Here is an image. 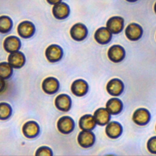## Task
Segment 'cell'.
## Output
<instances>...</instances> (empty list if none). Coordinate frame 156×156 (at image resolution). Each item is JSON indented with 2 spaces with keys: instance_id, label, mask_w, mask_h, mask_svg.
<instances>
[{
  "instance_id": "ba28073f",
  "label": "cell",
  "mask_w": 156,
  "mask_h": 156,
  "mask_svg": "<svg viewBox=\"0 0 156 156\" xmlns=\"http://www.w3.org/2000/svg\"><path fill=\"white\" fill-rule=\"evenodd\" d=\"M124 83L119 79L115 78L110 80L107 84V91L112 96H118L124 90Z\"/></svg>"
},
{
  "instance_id": "d4e9b609",
  "label": "cell",
  "mask_w": 156,
  "mask_h": 156,
  "mask_svg": "<svg viewBox=\"0 0 156 156\" xmlns=\"http://www.w3.org/2000/svg\"><path fill=\"white\" fill-rule=\"evenodd\" d=\"M11 106L6 102H0V119L5 120L12 115Z\"/></svg>"
},
{
  "instance_id": "603a6c76",
  "label": "cell",
  "mask_w": 156,
  "mask_h": 156,
  "mask_svg": "<svg viewBox=\"0 0 156 156\" xmlns=\"http://www.w3.org/2000/svg\"><path fill=\"white\" fill-rule=\"evenodd\" d=\"M13 23L11 18L7 16H0V33L6 34L12 28Z\"/></svg>"
},
{
  "instance_id": "6da1fadb",
  "label": "cell",
  "mask_w": 156,
  "mask_h": 156,
  "mask_svg": "<svg viewBox=\"0 0 156 156\" xmlns=\"http://www.w3.org/2000/svg\"><path fill=\"white\" fill-rule=\"evenodd\" d=\"M75 124L74 120L68 116L61 117L57 121V127L58 131L63 134H68L73 132Z\"/></svg>"
},
{
  "instance_id": "83f0119b",
  "label": "cell",
  "mask_w": 156,
  "mask_h": 156,
  "mask_svg": "<svg viewBox=\"0 0 156 156\" xmlns=\"http://www.w3.org/2000/svg\"><path fill=\"white\" fill-rule=\"evenodd\" d=\"M5 86V83L4 79L0 77V93H1L4 90Z\"/></svg>"
},
{
  "instance_id": "7a4b0ae2",
  "label": "cell",
  "mask_w": 156,
  "mask_h": 156,
  "mask_svg": "<svg viewBox=\"0 0 156 156\" xmlns=\"http://www.w3.org/2000/svg\"><path fill=\"white\" fill-rule=\"evenodd\" d=\"M79 144L84 148L91 147L95 142V135L91 130L81 131L77 136Z\"/></svg>"
},
{
  "instance_id": "8fae6325",
  "label": "cell",
  "mask_w": 156,
  "mask_h": 156,
  "mask_svg": "<svg viewBox=\"0 0 156 156\" xmlns=\"http://www.w3.org/2000/svg\"><path fill=\"white\" fill-rule=\"evenodd\" d=\"M22 132L26 137L33 138L38 135L40 127L35 121H29L24 123L22 128Z\"/></svg>"
},
{
  "instance_id": "7c38bea8",
  "label": "cell",
  "mask_w": 156,
  "mask_h": 156,
  "mask_svg": "<svg viewBox=\"0 0 156 156\" xmlns=\"http://www.w3.org/2000/svg\"><path fill=\"white\" fill-rule=\"evenodd\" d=\"M42 89L47 94H54L59 89V82L55 77H47L42 82Z\"/></svg>"
},
{
  "instance_id": "52a82bcc",
  "label": "cell",
  "mask_w": 156,
  "mask_h": 156,
  "mask_svg": "<svg viewBox=\"0 0 156 156\" xmlns=\"http://www.w3.org/2000/svg\"><path fill=\"white\" fill-rule=\"evenodd\" d=\"M88 30L87 27L82 23L74 24L70 30V35L73 39L76 41H82L87 36Z\"/></svg>"
},
{
  "instance_id": "484cf974",
  "label": "cell",
  "mask_w": 156,
  "mask_h": 156,
  "mask_svg": "<svg viewBox=\"0 0 156 156\" xmlns=\"http://www.w3.org/2000/svg\"><path fill=\"white\" fill-rule=\"evenodd\" d=\"M35 155L41 156V155H52V150L47 146H41L39 147L35 153Z\"/></svg>"
},
{
  "instance_id": "277c9868",
  "label": "cell",
  "mask_w": 156,
  "mask_h": 156,
  "mask_svg": "<svg viewBox=\"0 0 156 156\" xmlns=\"http://www.w3.org/2000/svg\"><path fill=\"white\" fill-rule=\"evenodd\" d=\"M108 58L114 63L121 62L125 57L126 52L123 47L118 44L111 46L107 52Z\"/></svg>"
},
{
  "instance_id": "8992f818",
  "label": "cell",
  "mask_w": 156,
  "mask_h": 156,
  "mask_svg": "<svg viewBox=\"0 0 156 156\" xmlns=\"http://www.w3.org/2000/svg\"><path fill=\"white\" fill-rule=\"evenodd\" d=\"M19 35L24 38L31 37L35 33V27L34 24L29 21H24L20 23L17 27Z\"/></svg>"
},
{
  "instance_id": "7402d4cb",
  "label": "cell",
  "mask_w": 156,
  "mask_h": 156,
  "mask_svg": "<svg viewBox=\"0 0 156 156\" xmlns=\"http://www.w3.org/2000/svg\"><path fill=\"white\" fill-rule=\"evenodd\" d=\"M122 101L116 98L110 99L106 104V108L112 115L119 114L122 111Z\"/></svg>"
},
{
  "instance_id": "30bf717a",
  "label": "cell",
  "mask_w": 156,
  "mask_h": 156,
  "mask_svg": "<svg viewBox=\"0 0 156 156\" xmlns=\"http://www.w3.org/2000/svg\"><path fill=\"white\" fill-rule=\"evenodd\" d=\"M125 34L129 40L131 41H136L141 37L143 29L139 24L133 23L127 26Z\"/></svg>"
},
{
  "instance_id": "9c48e42d",
  "label": "cell",
  "mask_w": 156,
  "mask_h": 156,
  "mask_svg": "<svg viewBox=\"0 0 156 156\" xmlns=\"http://www.w3.org/2000/svg\"><path fill=\"white\" fill-rule=\"evenodd\" d=\"M107 28L113 34L120 33L124 27V19L121 16H113L108 19Z\"/></svg>"
},
{
  "instance_id": "ac0fdd59",
  "label": "cell",
  "mask_w": 156,
  "mask_h": 156,
  "mask_svg": "<svg viewBox=\"0 0 156 156\" xmlns=\"http://www.w3.org/2000/svg\"><path fill=\"white\" fill-rule=\"evenodd\" d=\"M26 58L23 53L20 51L12 52L8 57V62L14 68H20L24 65Z\"/></svg>"
},
{
  "instance_id": "d6986e66",
  "label": "cell",
  "mask_w": 156,
  "mask_h": 156,
  "mask_svg": "<svg viewBox=\"0 0 156 156\" xmlns=\"http://www.w3.org/2000/svg\"><path fill=\"white\" fill-rule=\"evenodd\" d=\"M96 124L99 126H105L107 124L110 120V113L105 108H99L97 109L93 115Z\"/></svg>"
},
{
  "instance_id": "4dcf8cb0",
  "label": "cell",
  "mask_w": 156,
  "mask_h": 156,
  "mask_svg": "<svg viewBox=\"0 0 156 156\" xmlns=\"http://www.w3.org/2000/svg\"><path fill=\"white\" fill-rule=\"evenodd\" d=\"M154 11H155V12L156 13V2L154 4Z\"/></svg>"
},
{
  "instance_id": "5bb4252c",
  "label": "cell",
  "mask_w": 156,
  "mask_h": 156,
  "mask_svg": "<svg viewBox=\"0 0 156 156\" xmlns=\"http://www.w3.org/2000/svg\"><path fill=\"white\" fill-rule=\"evenodd\" d=\"M71 90L72 93L77 96H84L88 90L87 82L83 79H77L71 85Z\"/></svg>"
},
{
  "instance_id": "f1b7e54d",
  "label": "cell",
  "mask_w": 156,
  "mask_h": 156,
  "mask_svg": "<svg viewBox=\"0 0 156 156\" xmlns=\"http://www.w3.org/2000/svg\"><path fill=\"white\" fill-rule=\"evenodd\" d=\"M46 1L49 4H52V5L57 4L62 1V0H46Z\"/></svg>"
},
{
  "instance_id": "ffe728a7",
  "label": "cell",
  "mask_w": 156,
  "mask_h": 156,
  "mask_svg": "<svg viewBox=\"0 0 156 156\" xmlns=\"http://www.w3.org/2000/svg\"><path fill=\"white\" fill-rule=\"evenodd\" d=\"M122 132V126L120 123L116 121L110 122L105 127L106 135L112 139L118 138L121 135Z\"/></svg>"
},
{
  "instance_id": "3957f363",
  "label": "cell",
  "mask_w": 156,
  "mask_h": 156,
  "mask_svg": "<svg viewBox=\"0 0 156 156\" xmlns=\"http://www.w3.org/2000/svg\"><path fill=\"white\" fill-rule=\"evenodd\" d=\"M45 55L48 60L54 63L59 61L63 56V50L57 44H51L49 46L45 51Z\"/></svg>"
},
{
  "instance_id": "9a60e30c",
  "label": "cell",
  "mask_w": 156,
  "mask_h": 156,
  "mask_svg": "<svg viewBox=\"0 0 156 156\" xmlns=\"http://www.w3.org/2000/svg\"><path fill=\"white\" fill-rule=\"evenodd\" d=\"M55 105L60 111L68 112L71 107V98L66 94H59L55 99Z\"/></svg>"
},
{
  "instance_id": "1f68e13d",
  "label": "cell",
  "mask_w": 156,
  "mask_h": 156,
  "mask_svg": "<svg viewBox=\"0 0 156 156\" xmlns=\"http://www.w3.org/2000/svg\"><path fill=\"white\" fill-rule=\"evenodd\" d=\"M155 129H156V127H155Z\"/></svg>"
},
{
  "instance_id": "e0dca14e",
  "label": "cell",
  "mask_w": 156,
  "mask_h": 156,
  "mask_svg": "<svg viewBox=\"0 0 156 156\" xmlns=\"http://www.w3.org/2000/svg\"><path fill=\"white\" fill-rule=\"evenodd\" d=\"M112 32L105 27H102L96 30L94 34V39L99 44H105L112 40Z\"/></svg>"
},
{
  "instance_id": "44dd1931",
  "label": "cell",
  "mask_w": 156,
  "mask_h": 156,
  "mask_svg": "<svg viewBox=\"0 0 156 156\" xmlns=\"http://www.w3.org/2000/svg\"><path fill=\"white\" fill-rule=\"evenodd\" d=\"M96 122L91 115L87 114L80 117L79 122V127L83 130H91L96 126Z\"/></svg>"
},
{
  "instance_id": "5b68a950",
  "label": "cell",
  "mask_w": 156,
  "mask_h": 156,
  "mask_svg": "<svg viewBox=\"0 0 156 156\" xmlns=\"http://www.w3.org/2000/svg\"><path fill=\"white\" fill-rule=\"evenodd\" d=\"M151 119L150 112L144 108H140L135 111L132 116L133 122L139 126H144Z\"/></svg>"
},
{
  "instance_id": "cb8c5ba5",
  "label": "cell",
  "mask_w": 156,
  "mask_h": 156,
  "mask_svg": "<svg viewBox=\"0 0 156 156\" xmlns=\"http://www.w3.org/2000/svg\"><path fill=\"white\" fill-rule=\"evenodd\" d=\"M12 68L9 62L0 63V77L4 79L10 78L13 73Z\"/></svg>"
},
{
  "instance_id": "f546056e",
  "label": "cell",
  "mask_w": 156,
  "mask_h": 156,
  "mask_svg": "<svg viewBox=\"0 0 156 156\" xmlns=\"http://www.w3.org/2000/svg\"><path fill=\"white\" fill-rule=\"evenodd\" d=\"M126 1H128V2H135L138 0H126Z\"/></svg>"
},
{
  "instance_id": "4fadbf2b",
  "label": "cell",
  "mask_w": 156,
  "mask_h": 156,
  "mask_svg": "<svg viewBox=\"0 0 156 156\" xmlns=\"http://www.w3.org/2000/svg\"><path fill=\"white\" fill-rule=\"evenodd\" d=\"M69 7L65 2H59L55 4L52 8V14L58 20H63L67 18L69 15Z\"/></svg>"
},
{
  "instance_id": "4316f807",
  "label": "cell",
  "mask_w": 156,
  "mask_h": 156,
  "mask_svg": "<svg viewBox=\"0 0 156 156\" xmlns=\"http://www.w3.org/2000/svg\"><path fill=\"white\" fill-rule=\"evenodd\" d=\"M147 148L151 153L156 154V136H152L147 141Z\"/></svg>"
},
{
  "instance_id": "2e32d148",
  "label": "cell",
  "mask_w": 156,
  "mask_h": 156,
  "mask_svg": "<svg viewBox=\"0 0 156 156\" xmlns=\"http://www.w3.org/2000/svg\"><path fill=\"white\" fill-rule=\"evenodd\" d=\"M4 49L9 53L18 51L21 47V41L16 36H9L4 41Z\"/></svg>"
}]
</instances>
